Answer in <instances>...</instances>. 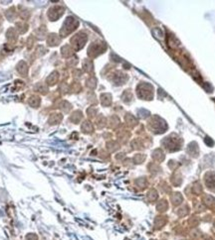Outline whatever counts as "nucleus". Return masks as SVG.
<instances>
[{
  "mask_svg": "<svg viewBox=\"0 0 215 240\" xmlns=\"http://www.w3.org/2000/svg\"><path fill=\"white\" fill-rule=\"evenodd\" d=\"M79 25V22L76 20L74 17H67L65 22H64L63 26L60 30V37H66L69 34H71L72 32H74Z\"/></svg>",
  "mask_w": 215,
  "mask_h": 240,
  "instance_id": "f257e3e1",
  "label": "nucleus"
},
{
  "mask_svg": "<svg viewBox=\"0 0 215 240\" xmlns=\"http://www.w3.org/2000/svg\"><path fill=\"white\" fill-rule=\"evenodd\" d=\"M70 42H71V47L74 50L79 51L85 46V44L87 42V35L84 32H80V33L76 34L74 37H72Z\"/></svg>",
  "mask_w": 215,
  "mask_h": 240,
  "instance_id": "f03ea898",
  "label": "nucleus"
},
{
  "mask_svg": "<svg viewBox=\"0 0 215 240\" xmlns=\"http://www.w3.org/2000/svg\"><path fill=\"white\" fill-rule=\"evenodd\" d=\"M64 12H65V9H64L62 6H59V5L52 6L51 8L48 9L47 17L50 21H57V20H59L63 16Z\"/></svg>",
  "mask_w": 215,
  "mask_h": 240,
  "instance_id": "7ed1b4c3",
  "label": "nucleus"
},
{
  "mask_svg": "<svg viewBox=\"0 0 215 240\" xmlns=\"http://www.w3.org/2000/svg\"><path fill=\"white\" fill-rule=\"evenodd\" d=\"M105 49H106V46L104 45L102 43H94L92 44L90 46L89 50H88V55L90 56V57H97L100 54H102L105 52Z\"/></svg>",
  "mask_w": 215,
  "mask_h": 240,
  "instance_id": "20e7f679",
  "label": "nucleus"
},
{
  "mask_svg": "<svg viewBox=\"0 0 215 240\" xmlns=\"http://www.w3.org/2000/svg\"><path fill=\"white\" fill-rule=\"evenodd\" d=\"M16 71L22 78H27L29 74V66L25 61H20L16 65Z\"/></svg>",
  "mask_w": 215,
  "mask_h": 240,
  "instance_id": "39448f33",
  "label": "nucleus"
},
{
  "mask_svg": "<svg viewBox=\"0 0 215 240\" xmlns=\"http://www.w3.org/2000/svg\"><path fill=\"white\" fill-rule=\"evenodd\" d=\"M18 37H19V34H18V32L16 31L15 28L10 27L9 29L6 31V39L10 45H13V44L17 42Z\"/></svg>",
  "mask_w": 215,
  "mask_h": 240,
  "instance_id": "423d86ee",
  "label": "nucleus"
},
{
  "mask_svg": "<svg viewBox=\"0 0 215 240\" xmlns=\"http://www.w3.org/2000/svg\"><path fill=\"white\" fill-rule=\"evenodd\" d=\"M46 41H47V45L49 47H56L61 42V37L56 33H50L48 34Z\"/></svg>",
  "mask_w": 215,
  "mask_h": 240,
  "instance_id": "0eeeda50",
  "label": "nucleus"
},
{
  "mask_svg": "<svg viewBox=\"0 0 215 240\" xmlns=\"http://www.w3.org/2000/svg\"><path fill=\"white\" fill-rule=\"evenodd\" d=\"M59 78H60L59 73H58L57 71H52V73L46 78L45 83H46L48 86H54L55 85H57V82H59Z\"/></svg>",
  "mask_w": 215,
  "mask_h": 240,
  "instance_id": "6e6552de",
  "label": "nucleus"
},
{
  "mask_svg": "<svg viewBox=\"0 0 215 240\" xmlns=\"http://www.w3.org/2000/svg\"><path fill=\"white\" fill-rule=\"evenodd\" d=\"M63 120V115L60 112H53L50 114L49 118H48V124L49 125H58V124L61 123Z\"/></svg>",
  "mask_w": 215,
  "mask_h": 240,
  "instance_id": "1a4fd4ad",
  "label": "nucleus"
},
{
  "mask_svg": "<svg viewBox=\"0 0 215 240\" xmlns=\"http://www.w3.org/2000/svg\"><path fill=\"white\" fill-rule=\"evenodd\" d=\"M33 35L35 36L36 40H39V41H42V40L46 39L47 36H48L47 35V28H46V26L42 25V26L38 27L37 29L34 31Z\"/></svg>",
  "mask_w": 215,
  "mask_h": 240,
  "instance_id": "9d476101",
  "label": "nucleus"
},
{
  "mask_svg": "<svg viewBox=\"0 0 215 240\" xmlns=\"http://www.w3.org/2000/svg\"><path fill=\"white\" fill-rule=\"evenodd\" d=\"M34 91L41 95H46L49 93V86L45 82H38L34 85Z\"/></svg>",
  "mask_w": 215,
  "mask_h": 240,
  "instance_id": "9b49d317",
  "label": "nucleus"
},
{
  "mask_svg": "<svg viewBox=\"0 0 215 240\" xmlns=\"http://www.w3.org/2000/svg\"><path fill=\"white\" fill-rule=\"evenodd\" d=\"M28 104H29L32 108H38L41 105V98L38 94H32L30 97L28 98Z\"/></svg>",
  "mask_w": 215,
  "mask_h": 240,
  "instance_id": "f8f14e48",
  "label": "nucleus"
},
{
  "mask_svg": "<svg viewBox=\"0 0 215 240\" xmlns=\"http://www.w3.org/2000/svg\"><path fill=\"white\" fill-rule=\"evenodd\" d=\"M5 17L8 21H15L16 18L18 17V13L17 11H16V8L15 7H10L8 8V9L5 11Z\"/></svg>",
  "mask_w": 215,
  "mask_h": 240,
  "instance_id": "ddd939ff",
  "label": "nucleus"
},
{
  "mask_svg": "<svg viewBox=\"0 0 215 240\" xmlns=\"http://www.w3.org/2000/svg\"><path fill=\"white\" fill-rule=\"evenodd\" d=\"M15 29L18 32V34H25L28 31V29H29V25L24 21H19V22H16Z\"/></svg>",
  "mask_w": 215,
  "mask_h": 240,
  "instance_id": "4468645a",
  "label": "nucleus"
},
{
  "mask_svg": "<svg viewBox=\"0 0 215 240\" xmlns=\"http://www.w3.org/2000/svg\"><path fill=\"white\" fill-rule=\"evenodd\" d=\"M61 55H62V57L65 58V59L70 58L74 55V49L70 45L63 46L62 49H61Z\"/></svg>",
  "mask_w": 215,
  "mask_h": 240,
  "instance_id": "2eb2a0df",
  "label": "nucleus"
},
{
  "mask_svg": "<svg viewBox=\"0 0 215 240\" xmlns=\"http://www.w3.org/2000/svg\"><path fill=\"white\" fill-rule=\"evenodd\" d=\"M58 107L62 110V112H64V113H68L72 109V105L66 100H61V101H60L59 104H58Z\"/></svg>",
  "mask_w": 215,
  "mask_h": 240,
  "instance_id": "dca6fc26",
  "label": "nucleus"
},
{
  "mask_svg": "<svg viewBox=\"0 0 215 240\" xmlns=\"http://www.w3.org/2000/svg\"><path fill=\"white\" fill-rule=\"evenodd\" d=\"M82 118H83L82 112H81V111H78V110H77V111H74V112L71 114L69 120H71V121L73 122V123H79V122L82 120Z\"/></svg>",
  "mask_w": 215,
  "mask_h": 240,
  "instance_id": "f3484780",
  "label": "nucleus"
},
{
  "mask_svg": "<svg viewBox=\"0 0 215 240\" xmlns=\"http://www.w3.org/2000/svg\"><path fill=\"white\" fill-rule=\"evenodd\" d=\"M101 102L104 106H109L111 104V95L109 93H103L101 95Z\"/></svg>",
  "mask_w": 215,
  "mask_h": 240,
  "instance_id": "a211bd4d",
  "label": "nucleus"
},
{
  "mask_svg": "<svg viewBox=\"0 0 215 240\" xmlns=\"http://www.w3.org/2000/svg\"><path fill=\"white\" fill-rule=\"evenodd\" d=\"M46 53H47L46 48L44 47L43 45H38L37 47H36V49H35L34 56L36 58H40V57H42V56L45 55Z\"/></svg>",
  "mask_w": 215,
  "mask_h": 240,
  "instance_id": "6ab92c4d",
  "label": "nucleus"
},
{
  "mask_svg": "<svg viewBox=\"0 0 215 240\" xmlns=\"http://www.w3.org/2000/svg\"><path fill=\"white\" fill-rule=\"evenodd\" d=\"M82 130L84 133H91L94 130L93 124L90 121H84V123L82 124Z\"/></svg>",
  "mask_w": 215,
  "mask_h": 240,
  "instance_id": "aec40b11",
  "label": "nucleus"
},
{
  "mask_svg": "<svg viewBox=\"0 0 215 240\" xmlns=\"http://www.w3.org/2000/svg\"><path fill=\"white\" fill-rule=\"evenodd\" d=\"M19 16L23 21H27V20H29L31 17V12L28 9H22L19 11Z\"/></svg>",
  "mask_w": 215,
  "mask_h": 240,
  "instance_id": "412c9836",
  "label": "nucleus"
},
{
  "mask_svg": "<svg viewBox=\"0 0 215 240\" xmlns=\"http://www.w3.org/2000/svg\"><path fill=\"white\" fill-rule=\"evenodd\" d=\"M125 120H126V122L127 125H130L131 127L135 126V125H137V123H138L137 119H135L133 115H130V114H126V117H125Z\"/></svg>",
  "mask_w": 215,
  "mask_h": 240,
  "instance_id": "4be33fe9",
  "label": "nucleus"
},
{
  "mask_svg": "<svg viewBox=\"0 0 215 240\" xmlns=\"http://www.w3.org/2000/svg\"><path fill=\"white\" fill-rule=\"evenodd\" d=\"M83 67H84V71H87V73H92V71H93V63H92L91 60H86V61L84 62Z\"/></svg>",
  "mask_w": 215,
  "mask_h": 240,
  "instance_id": "5701e85b",
  "label": "nucleus"
},
{
  "mask_svg": "<svg viewBox=\"0 0 215 240\" xmlns=\"http://www.w3.org/2000/svg\"><path fill=\"white\" fill-rule=\"evenodd\" d=\"M86 85L89 87V89H95V87L97 86V79H96L94 77L89 78L87 79V82H86Z\"/></svg>",
  "mask_w": 215,
  "mask_h": 240,
  "instance_id": "b1692460",
  "label": "nucleus"
},
{
  "mask_svg": "<svg viewBox=\"0 0 215 240\" xmlns=\"http://www.w3.org/2000/svg\"><path fill=\"white\" fill-rule=\"evenodd\" d=\"M70 89V86L68 85V83L65 82H63L60 83V85H59V91L62 94H66L68 93V91H69Z\"/></svg>",
  "mask_w": 215,
  "mask_h": 240,
  "instance_id": "393cba45",
  "label": "nucleus"
},
{
  "mask_svg": "<svg viewBox=\"0 0 215 240\" xmlns=\"http://www.w3.org/2000/svg\"><path fill=\"white\" fill-rule=\"evenodd\" d=\"M36 43V38L34 35H30L27 39V48L28 50H32V48L34 47Z\"/></svg>",
  "mask_w": 215,
  "mask_h": 240,
  "instance_id": "a878e982",
  "label": "nucleus"
},
{
  "mask_svg": "<svg viewBox=\"0 0 215 240\" xmlns=\"http://www.w3.org/2000/svg\"><path fill=\"white\" fill-rule=\"evenodd\" d=\"M107 148L109 149L110 152H114L117 149H119V145L115 141H111V142H109L107 144Z\"/></svg>",
  "mask_w": 215,
  "mask_h": 240,
  "instance_id": "bb28decb",
  "label": "nucleus"
},
{
  "mask_svg": "<svg viewBox=\"0 0 215 240\" xmlns=\"http://www.w3.org/2000/svg\"><path fill=\"white\" fill-rule=\"evenodd\" d=\"M71 89L74 91V93H79L81 90V85L77 82H73L71 83Z\"/></svg>",
  "mask_w": 215,
  "mask_h": 240,
  "instance_id": "cd10ccee",
  "label": "nucleus"
},
{
  "mask_svg": "<svg viewBox=\"0 0 215 240\" xmlns=\"http://www.w3.org/2000/svg\"><path fill=\"white\" fill-rule=\"evenodd\" d=\"M110 126L111 128H115L117 125H119V119L118 117H115V116H111V119H110Z\"/></svg>",
  "mask_w": 215,
  "mask_h": 240,
  "instance_id": "c85d7f7f",
  "label": "nucleus"
},
{
  "mask_svg": "<svg viewBox=\"0 0 215 240\" xmlns=\"http://www.w3.org/2000/svg\"><path fill=\"white\" fill-rule=\"evenodd\" d=\"M97 126L99 128H103L104 126H105V124H106V119L104 116H100L98 119H97Z\"/></svg>",
  "mask_w": 215,
  "mask_h": 240,
  "instance_id": "c756f323",
  "label": "nucleus"
},
{
  "mask_svg": "<svg viewBox=\"0 0 215 240\" xmlns=\"http://www.w3.org/2000/svg\"><path fill=\"white\" fill-rule=\"evenodd\" d=\"M77 63H78L77 58H71V59L69 60V61L67 62V66L69 67H75L76 65H77Z\"/></svg>",
  "mask_w": 215,
  "mask_h": 240,
  "instance_id": "7c9ffc66",
  "label": "nucleus"
},
{
  "mask_svg": "<svg viewBox=\"0 0 215 240\" xmlns=\"http://www.w3.org/2000/svg\"><path fill=\"white\" fill-rule=\"evenodd\" d=\"M97 108H95V107H90L89 109H88V115H89V117L93 118L95 117L96 113H97Z\"/></svg>",
  "mask_w": 215,
  "mask_h": 240,
  "instance_id": "2f4dec72",
  "label": "nucleus"
},
{
  "mask_svg": "<svg viewBox=\"0 0 215 240\" xmlns=\"http://www.w3.org/2000/svg\"><path fill=\"white\" fill-rule=\"evenodd\" d=\"M134 162L137 163V164L142 163V161L145 160V156H142V155H141V154H137V155L134 156Z\"/></svg>",
  "mask_w": 215,
  "mask_h": 240,
  "instance_id": "473e14b6",
  "label": "nucleus"
},
{
  "mask_svg": "<svg viewBox=\"0 0 215 240\" xmlns=\"http://www.w3.org/2000/svg\"><path fill=\"white\" fill-rule=\"evenodd\" d=\"M26 240H39L38 238V235L35 234V233H28L25 237Z\"/></svg>",
  "mask_w": 215,
  "mask_h": 240,
  "instance_id": "72a5a7b5",
  "label": "nucleus"
},
{
  "mask_svg": "<svg viewBox=\"0 0 215 240\" xmlns=\"http://www.w3.org/2000/svg\"><path fill=\"white\" fill-rule=\"evenodd\" d=\"M73 75H74V78H77V77H81V71H73Z\"/></svg>",
  "mask_w": 215,
  "mask_h": 240,
  "instance_id": "f704fd0d",
  "label": "nucleus"
},
{
  "mask_svg": "<svg viewBox=\"0 0 215 240\" xmlns=\"http://www.w3.org/2000/svg\"><path fill=\"white\" fill-rule=\"evenodd\" d=\"M1 24H2V17L0 16V25H1Z\"/></svg>",
  "mask_w": 215,
  "mask_h": 240,
  "instance_id": "c9c22d12",
  "label": "nucleus"
}]
</instances>
